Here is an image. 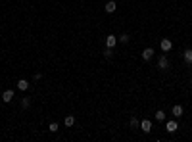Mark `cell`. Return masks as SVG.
I'll list each match as a JSON object with an SVG mask.
<instances>
[{"label": "cell", "mask_w": 192, "mask_h": 142, "mask_svg": "<svg viewBox=\"0 0 192 142\" xmlns=\"http://www.w3.org/2000/svg\"><path fill=\"white\" fill-rule=\"evenodd\" d=\"M158 67H160V71H167V69H169V58H167L165 54L160 56V60H158Z\"/></svg>", "instance_id": "1"}, {"label": "cell", "mask_w": 192, "mask_h": 142, "mask_svg": "<svg viewBox=\"0 0 192 142\" xmlns=\"http://www.w3.org/2000/svg\"><path fill=\"white\" fill-rule=\"evenodd\" d=\"M13 96H16V92H13L12 88L4 90V92H2V100H4V104H10V102L13 100Z\"/></svg>", "instance_id": "2"}, {"label": "cell", "mask_w": 192, "mask_h": 142, "mask_svg": "<svg viewBox=\"0 0 192 142\" xmlns=\"http://www.w3.org/2000/svg\"><path fill=\"white\" fill-rule=\"evenodd\" d=\"M117 46V37L115 35H108L106 37V48H115Z\"/></svg>", "instance_id": "3"}, {"label": "cell", "mask_w": 192, "mask_h": 142, "mask_svg": "<svg viewBox=\"0 0 192 142\" xmlns=\"http://www.w3.org/2000/svg\"><path fill=\"white\" fill-rule=\"evenodd\" d=\"M154 54H156L154 48H144V50H142V60H144V62H150V60L154 58Z\"/></svg>", "instance_id": "4"}, {"label": "cell", "mask_w": 192, "mask_h": 142, "mask_svg": "<svg viewBox=\"0 0 192 142\" xmlns=\"http://www.w3.org/2000/svg\"><path fill=\"white\" fill-rule=\"evenodd\" d=\"M140 129H142V133H150L152 131V121H150V119H142V121H140Z\"/></svg>", "instance_id": "5"}, {"label": "cell", "mask_w": 192, "mask_h": 142, "mask_svg": "<svg viewBox=\"0 0 192 142\" xmlns=\"http://www.w3.org/2000/svg\"><path fill=\"white\" fill-rule=\"evenodd\" d=\"M177 129H179V123H177L175 119H171V121L165 123V131L167 133H177Z\"/></svg>", "instance_id": "6"}, {"label": "cell", "mask_w": 192, "mask_h": 142, "mask_svg": "<svg viewBox=\"0 0 192 142\" xmlns=\"http://www.w3.org/2000/svg\"><path fill=\"white\" fill-rule=\"evenodd\" d=\"M160 46H161V50H163V52H169V50H171V48H173V42L169 40V39H161Z\"/></svg>", "instance_id": "7"}, {"label": "cell", "mask_w": 192, "mask_h": 142, "mask_svg": "<svg viewBox=\"0 0 192 142\" xmlns=\"http://www.w3.org/2000/svg\"><path fill=\"white\" fill-rule=\"evenodd\" d=\"M171 113H173V117H183V113H184L183 106L181 104H175L173 108H171Z\"/></svg>", "instance_id": "8"}, {"label": "cell", "mask_w": 192, "mask_h": 142, "mask_svg": "<svg viewBox=\"0 0 192 142\" xmlns=\"http://www.w3.org/2000/svg\"><path fill=\"white\" fill-rule=\"evenodd\" d=\"M104 10H106V13H113V12L117 10V4L113 2V0H110V2H108V4L104 6Z\"/></svg>", "instance_id": "9"}, {"label": "cell", "mask_w": 192, "mask_h": 142, "mask_svg": "<svg viewBox=\"0 0 192 142\" xmlns=\"http://www.w3.org/2000/svg\"><path fill=\"white\" fill-rule=\"evenodd\" d=\"M29 87H31L29 81H25V79H19V81H17V88H19V90H27Z\"/></svg>", "instance_id": "10"}, {"label": "cell", "mask_w": 192, "mask_h": 142, "mask_svg": "<svg viewBox=\"0 0 192 142\" xmlns=\"http://www.w3.org/2000/svg\"><path fill=\"white\" fill-rule=\"evenodd\" d=\"M183 58H184V62H186L188 65H192V48H190V50H184Z\"/></svg>", "instance_id": "11"}, {"label": "cell", "mask_w": 192, "mask_h": 142, "mask_svg": "<svg viewBox=\"0 0 192 142\" xmlns=\"http://www.w3.org/2000/svg\"><path fill=\"white\" fill-rule=\"evenodd\" d=\"M21 108H23V110H29V108H31V98H29V96L21 98Z\"/></svg>", "instance_id": "12"}, {"label": "cell", "mask_w": 192, "mask_h": 142, "mask_svg": "<svg viewBox=\"0 0 192 142\" xmlns=\"http://www.w3.org/2000/svg\"><path fill=\"white\" fill-rule=\"evenodd\" d=\"M129 127H131V129H140V121H138V117H131Z\"/></svg>", "instance_id": "13"}, {"label": "cell", "mask_w": 192, "mask_h": 142, "mask_svg": "<svg viewBox=\"0 0 192 142\" xmlns=\"http://www.w3.org/2000/svg\"><path fill=\"white\" fill-rule=\"evenodd\" d=\"M63 123H66V127H73V123H75V117H73V115H66Z\"/></svg>", "instance_id": "14"}, {"label": "cell", "mask_w": 192, "mask_h": 142, "mask_svg": "<svg viewBox=\"0 0 192 142\" xmlns=\"http://www.w3.org/2000/svg\"><path fill=\"white\" fill-rule=\"evenodd\" d=\"M117 42H121V44H127V42H129V35H127V33L119 35V37H117Z\"/></svg>", "instance_id": "15"}, {"label": "cell", "mask_w": 192, "mask_h": 142, "mask_svg": "<svg viewBox=\"0 0 192 142\" xmlns=\"http://www.w3.org/2000/svg\"><path fill=\"white\" fill-rule=\"evenodd\" d=\"M48 129H50V133H58L60 131V125L56 123V121H52L50 125H48Z\"/></svg>", "instance_id": "16"}, {"label": "cell", "mask_w": 192, "mask_h": 142, "mask_svg": "<svg viewBox=\"0 0 192 142\" xmlns=\"http://www.w3.org/2000/svg\"><path fill=\"white\" fill-rule=\"evenodd\" d=\"M156 119H158V121H165V111L158 110V111H156Z\"/></svg>", "instance_id": "17"}, {"label": "cell", "mask_w": 192, "mask_h": 142, "mask_svg": "<svg viewBox=\"0 0 192 142\" xmlns=\"http://www.w3.org/2000/svg\"><path fill=\"white\" fill-rule=\"evenodd\" d=\"M104 58H106V60L113 58V48H106V50H104Z\"/></svg>", "instance_id": "18"}, {"label": "cell", "mask_w": 192, "mask_h": 142, "mask_svg": "<svg viewBox=\"0 0 192 142\" xmlns=\"http://www.w3.org/2000/svg\"><path fill=\"white\" fill-rule=\"evenodd\" d=\"M40 79H42L40 73H35V75H33V81H40Z\"/></svg>", "instance_id": "19"}]
</instances>
